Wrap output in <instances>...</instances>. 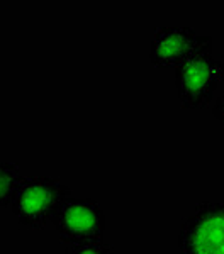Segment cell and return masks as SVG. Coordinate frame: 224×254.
Instances as JSON below:
<instances>
[{"label":"cell","mask_w":224,"mask_h":254,"mask_svg":"<svg viewBox=\"0 0 224 254\" xmlns=\"http://www.w3.org/2000/svg\"><path fill=\"white\" fill-rule=\"evenodd\" d=\"M223 80L224 63L214 58L213 38L199 36L194 51L175 68V85L182 107H207Z\"/></svg>","instance_id":"obj_1"},{"label":"cell","mask_w":224,"mask_h":254,"mask_svg":"<svg viewBox=\"0 0 224 254\" xmlns=\"http://www.w3.org/2000/svg\"><path fill=\"white\" fill-rule=\"evenodd\" d=\"M70 195V187L50 176H26L19 180L12 200V212L27 229H44L61 203Z\"/></svg>","instance_id":"obj_2"},{"label":"cell","mask_w":224,"mask_h":254,"mask_svg":"<svg viewBox=\"0 0 224 254\" xmlns=\"http://www.w3.org/2000/svg\"><path fill=\"white\" fill-rule=\"evenodd\" d=\"M180 254H224V200L202 202L180 225Z\"/></svg>","instance_id":"obj_3"},{"label":"cell","mask_w":224,"mask_h":254,"mask_svg":"<svg viewBox=\"0 0 224 254\" xmlns=\"http://www.w3.org/2000/svg\"><path fill=\"white\" fill-rule=\"evenodd\" d=\"M51 222L60 239L68 244L102 243L105 234V214L92 198H67Z\"/></svg>","instance_id":"obj_4"},{"label":"cell","mask_w":224,"mask_h":254,"mask_svg":"<svg viewBox=\"0 0 224 254\" xmlns=\"http://www.w3.org/2000/svg\"><path fill=\"white\" fill-rule=\"evenodd\" d=\"M197 32L189 26H161L154 31L149 60L156 68H177L197 44Z\"/></svg>","instance_id":"obj_5"},{"label":"cell","mask_w":224,"mask_h":254,"mask_svg":"<svg viewBox=\"0 0 224 254\" xmlns=\"http://www.w3.org/2000/svg\"><path fill=\"white\" fill-rule=\"evenodd\" d=\"M19 180V166L15 163L0 161V208L12 205Z\"/></svg>","instance_id":"obj_6"},{"label":"cell","mask_w":224,"mask_h":254,"mask_svg":"<svg viewBox=\"0 0 224 254\" xmlns=\"http://www.w3.org/2000/svg\"><path fill=\"white\" fill-rule=\"evenodd\" d=\"M63 254H114V248L107 243H92V244H72V248L65 249Z\"/></svg>","instance_id":"obj_7"},{"label":"cell","mask_w":224,"mask_h":254,"mask_svg":"<svg viewBox=\"0 0 224 254\" xmlns=\"http://www.w3.org/2000/svg\"><path fill=\"white\" fill-rule=\"evenodd\" d=\"M213 114H214V117L221 122L223 129H224V93L216 98V102L213 105Z\"/></svg>","instance_id":"obj_8"}]
</instances>
